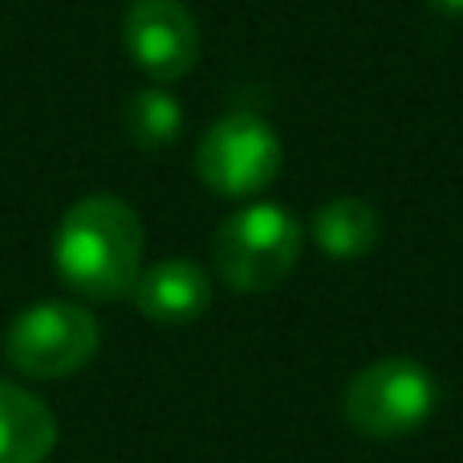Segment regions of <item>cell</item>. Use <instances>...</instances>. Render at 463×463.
Returning <instances> with one entry per match:
<instances>
[{
  "instance_id": "obj_10",
  "label": "cell",
  "mask_w": 463,
  "mask_h": 463,
  "mask_svg": "<svg viewBox=\"0 0 463 463\" xmlns=\"http://www.w3.org/2000/svg\"><path fill=\"white\" fill-rule=\"evenodd\" d=\"M122 127H127L135 146H143V151H163V146H171L179 138V130H184V106L163 86H146L127 102Z\"/></svg>"
},
{
  "instance_id": "obj_8",
  "label": "cell",
  "mask_w": 463,
  "mask_h": 463,
  "mask_svg": "<svg viewBox=\"0 0 463 463\" xmlns=\"http://www.w3.org/2000/svg\"><path fill=\"white\" fill-rule=\"evenodd\" d=\"M57 439L61 427L53 407L29 386L0 378V463H45Z\"/></svg>"
},
{
  "instance_id": "obj_4",
  "label": "cell",
  "mask_w": 463,
  "mask_h": 463,
  "mask_svg": "<svg viewBox=\"0 0 463 463\" xmlns=\"http://www.w3.org/2000/svg\"><path fill=\"white\" fill-rule=\"evenodd\" d=\"M98 345L102 326L78 301H37L5 329V362L33 383H57L86 370Z\"/></svg>"
},
{
  "instance_id": "obj_1",
  "label": "cell",
  "mask_w": 463,
  "mask_h": 463,
  "mask_svg": "<svg viewBox=\"0 0 463 463\" xmlns=\"http://www.w3.org/2000/svg\"><path fill=\"white\" fill-rule=\"evenodd\" d=\"M143 220L122 195L94 192L70 203L53 232V269L73 297L110 305L130 297L143 272Z\"/></svg>"
},
{
  "instance_id": "obj_11",
  "label": "cell",
  "mask_w": 463,
  "mask_h": 463,
  "mask_svg": "<svg viewBox=\"0 0 463 463\" xmlns=\"http://www.w3.org/2000/svg\"><path fill=\"white\" fill-rule=\"evenodd\" d=\"M435 13H448V16H463V0H427Z\"/></svg>"
},
{
  "instance_id": "obj_6",
  "label": "cell",
  "mask_w": 463,
  "mask_h": 463,
  "mask_svg": "<svg viewBox=\"0 0 463 463\" xmlns=\"http://www.w3.org/2000/svg\"><path fill=\"white\" fill-rule=\"evenodd\" d=\"M122 49L155 86H171L200 61V21L184 0H130L122 13Z\"/></svg>"
},
{
  "instance_id": "obj_9",
  "label": "cell",
  "mask_w": 463,
  "mask_h": 463,
  "mask_svg": "<svg viewBox=\"0 0 463 463\" xmlns=\"http://www.w3.org/2000/svg\"><path fill=\"white\" fill-rule=\"evenodd\" d=\"M378 220L374 203L358 200V195H334L313 212L309 236L329 260H358L378 244Z\"/></svg>"
},
{
  "instance_id": "obj_5",
  "label": "cell",
  "mask_w": 463,
  "mask_h": 463,
  "mask_svg": "<svg viewBox=\"0 0 463 463\" xmlns=\"http://www.w3.org/2000/svg\"><path fill=\"white\" fill-rule=\"evenodd\" d=\"M280 138L260 114L232 110L203 130L195 146V175L220 200H252L280 175Z\"/></svg>"
},
{
  "instance_id": "obj_3",
  "label": "cell",
  "mask_w": 463,
  "mask_h": 463,
  "mask_svg": "<svg viewBox=\"0 0 463 463\" xmlns=\"http://www.w3.org/2000/svg\"><path fill=\"white\" fill-rule=\"evenodd\" d=\"M439 386L431 370L415 358H374L350 378L342 394V415L366 439H402L435 415Z\"/></svg>"
},
{
  "instance_id": "obj_2",
  "label": "cell",
  "mask_w": 463,
  "mask_h": 463,
  "mask_svg": "<svg viewBox=\"0 0 463 463\" xmlns=\"http://www.w3.org/2000/svg\"><path fill=\"white\" fill-rule=\"evenodd\" d=\"M305 228L280 203H244L220 224L212 240V264L232 293H269L297 269Z\"/></svg>"
},
{
  "instance_id": "obj_7",
  "label": "cell",
  "mask_w": 463,
  "mask_h": 463,
  "mask_svg": "<svg viewBox=\"0 0 463 463\" xmlns=\"http://www.w3.org/2000/svg\"><path fill=\"white\" fill-rule=\"evenodd\" d=\"M130 297L146 321L179 329L200 321L212 309V277L192 256H167V260H155L138 272Z\"/></svg>"
}]
</instances>
